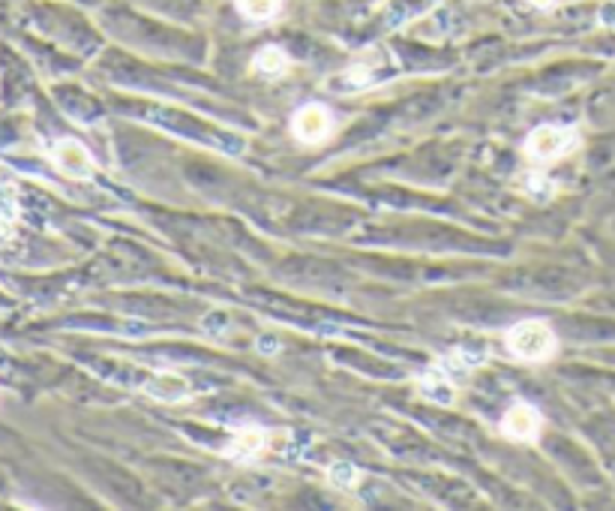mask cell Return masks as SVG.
Here are the masks:
<instances>
[{"instance_id":"6da1fadb","label":"cell","mask_w":615,"mask_h":511,"mask_svg":"<svg viewBox=\"0 0 615 511\" xmlns=\"http://www.w3.org/2000/svg\"><path fill=\"white\" fill-rule=\"evenodd\" d=\"M504 346H508V352L514 358L528 361V364H540V361H549L558 352V337L549 328V322L523 319L504 334Z\"/></svg>"},{"instance_id":"7a4b0ae2","label":"cell","mask_w":615,"mask_h":511,"mask_svg":"<svg viewBox=\"0 0 615 511\" xmlns=\"http://www.w3.org/2000/svg\"><path fill=\"white\" fill-rule=\"evenodd\" d=\"M577 148H580V132L573 127H558V124H543V127L532 130V136L525 141V154L540 163L562 160V156L577 151Z\"/></svg>"},{"instance_id":"3957f363","label":"cell","mask_w":615,"mask_h":511,"mask_svg":"<svg viewBox=\"0 0 615 511\" xmlns=\"http://www.w3.org/2000/svg\"><path fill=\"white\" fill-rule=\"evenodd\" d=\"M334 132V115L325 102H306L291 115V136L304 145H321Z\"/></svg>"},{"instance_id":"277c9868","label":"cell","mask_w":615,"mask_h":511,"mask_svg":"<svg viewBox=\"0 0 615 511\" xmlns=\"http://www.w3.org/2000/svg\"><path fill=\"white\" fill-rule=\"evenodd\" d=\"M543 430V415L538 406L525 403V400H516V403L508 406L501 419V434L514 443H538Z\"/></svg>"},{"instance_id":"5b68a950","label":"cell","mask_w":615,"mask_h":511,"mask_svg":"<svg viewBox=\"0 0 615 511\" xmlns=\"http://www.w3.org/2000/svg\"><path fill=\"white\" fill-rule=\"evenodd\" d=\"M51 160L67 178H75V180H91L93 178V156L82 141L75 139H60L54 141L51 148Z\"/></svg>"},{"instance_id":"8992f818","label":"cell","mask_w":615,"mask_h":511,"mask_svg":"<svg viewBox=\"0 0 615 511\" xmlns=\"http://www.w3.org/2000/svg\"><path fill=\"white\" fill-rule=\"evenodd\" d=\"M141 391L151 400H160V403H180V400L189 397V379L175 371H156L145 379Z\"/></svg>"},{"instance_id":"52a82bcc","label":"cell","mask_w":615,"mask_h":511,"mask_svg":"<svg viewBox=\"0 0 615 511\" xmlns=\"http://www.w3.org/2000/svg\"><path fill=\"white\" fill-rule=\"evenodd\" d=\"M264 448H267V434L262 427H243L234 434L232 443L225 445L223 454L234 463H252V460L262 458Z\"/></svg>"},{"instance_id":"ba28073f","label":"cell","mask_w":615,"mask_h":511,"mask_svg":"<svg viewBox=\"0 0 615 511\" xmlns=\"http://www.w3.org/2000/svg\"><path fill=\"white\" fill-rule=\"evenodd\" d=\"M421 395L427 397L430 403H436V406H453L456 385H453L451 376L441 371V367H436V371H430L421 379Z\"/></svg>"},{"instance_id":"9c48e42d","label":"cell","mask_w":615,"mask_h":511,"mask_svg":"<svg viewBox=\"0 0 615 511\" xmlns=\"http://www.w3.org/2000/svg\"><path fill=\"white\" fill-rule=\"evenodd\" d=\"M252 67H256L258 76L264 78H277L288 69V54L280 49V45H264L262 52L252 58Z\"/></svg>"},{"instance_id":"30bf717a","label":"cell","mask_w":615,"mask_h":511,"mask_svg":"<svg viewBox=\"0 0 615 511\" xmlns=\"http://www.w3.org/2000/svg\"><path fill=\"white\" fill-rule=\"evenodd\" d=\"M327 478L336 491H358L360 482H364V473L351 460H334L327 469Z\"/></svg>"},{"instance_id":"8fae6325","label":"cell","mask_w":615,"mask_h":511,"mask_svg":"<svg viewBox=\"0 0 615 511\" xmlns=\"http://www.w3.org/2000/svg\"><path fill=\"white\" fill-rule=\"evenodd\" d=\"M280 4L282 0H238V10L249 21H271L280 12Z\"/></svg>"},{"instance_id":"7c38bea8","label":"cell","mask_w":615,"mask_h":511,"mask_svg":"<svg viewBox=\"0 0 615 511\" xmlns=\"http://www.w3.org/2000/svg\"><path fill=\"white\" fill-rule=\"evenodd\" d=\"M525 196L534 202H549L556 196V184L549 180L547 175H538V172H532V175H525Z\"/></svg>"},{"instance_id":"4fadbf2b","label":"cell","mask_w":615,"mask_h":511,"mask_svg":"<svg viewBox=\"0 0 615 511\" xmlns=\"http://www.w3.org/2000/svg\"><path fill=\"white\" fill-rule=\"evenodd\" d=\"M258 352H264V355H277L280 340L277 337H262V340H258Z\"/></svg>"},{"instance_id":"5bb4252c","label":"cell","mask_w":615,"mask_h":511,"mask_svg":"<svg viewBox=\"0 0 615 511\" xmlns=\"http://www.w3.org/2000/svg\"><path fill=\"white\" fill-rule=\"evenodd\" d=\"M601 19H603V25H610V28H615V4H610V6H603V10H601Z\"/></svg>"},{"instance_id":"9a60e30c","label":"cell","mask_w":615,"mask_h":511,"mask_svg":"<svg viewBox=\"0 0 615 511\" xmlns=\"http://www.w3.org/2000/svg\"><path fill=\"white\" fill-rule=\"evenodd\" d=\"M528 4H532L534 10H553V6H556V0H528Z\"/></svg>"}]
</instances>
